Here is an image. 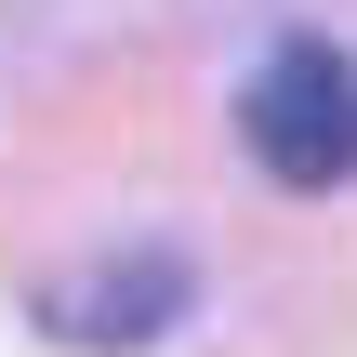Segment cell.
<instances>
[{"label": "cell", "instance_id": "1", "mask_svg": "<svg viewBox=\"0 0 357 357\" xmlns=\"http://www.w3.org/2000/svg\"><path fill=\"white\" fill-rule=\"evenodd\" d=\"M238 132H252V159L278 172V185H344L357 172V53L331 40H278L265 66H252V106H238Z\"/></svg>", "mask_w": 357, "mask_h": 357}, {"label": "cell", "instance_id": "2", "mask_svg": "<svg viewBox=\"0 0 357 357\" xmlns=\"http://www.w3.org/2000/svg\"><path fill=\"white\" fill-rule=\"evenodd\" d=\"M185 291H199V278H185L172 252H106V265H79V278L40 291V331H53L66 357H146L172 318H185Z\"/></svg>", "mask_w": 357, "mask_h": 357}]
</instances>
